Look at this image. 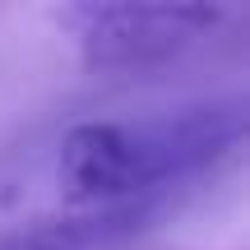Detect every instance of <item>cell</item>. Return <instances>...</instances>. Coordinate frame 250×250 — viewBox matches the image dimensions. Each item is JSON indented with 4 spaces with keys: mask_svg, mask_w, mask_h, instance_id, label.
I'll return each mask as SVG.
<instances>
[{
    "mask_svg": "<svg viewBox=\"0 0 250 250\" xmlns=\"http://www.w3.org/2000/svg\"><path fill=\"white\" fill-rule=\"evenodd\" d=\"M153 213H158V204H111V208L37 218L14 232H0V250H111L125 236L144 232Z\"/></svg>",
    "mask_w": 250,
    "mask_h": 250,
    "instance_id": "3",
    "label": "cell"
},
{
    "mask_svg": "<svg viewBox=\"0 0 250 250\" xmlns=\"http://www.w3.org/2000/svg\"><path fill=\"white\" fill-rule=\"evenodd\" d=\"M246 130L250 102L241 93L134 121H88L65 134L56 181L61 195L79 208L153 204L158 190L190 181L236 153Z\"/></svg>",
    "mask_w": 250,
    "mask_h": 250,
    "instance_id": "1",
    "label": "cell"
},
{
    "mask_svg": "<svg viewBox=\"0 0 250 250\" xmlns=\"http://www.w3.org/2000/svg\"><path fill=\"white\" fill-rule=\"evenodd\" d=\"M227 5H74L65 23L98 74H153L223 37Z\"/></svg>",
    "mask_w": 250,
    "mask_h": 250,
    "instance_id": "2",
    "label": "cell"
}]
</instances>
